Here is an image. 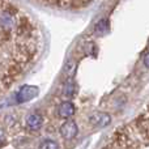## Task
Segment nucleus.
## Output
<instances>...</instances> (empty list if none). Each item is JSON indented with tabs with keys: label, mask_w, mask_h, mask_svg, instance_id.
<instances>
[{
	"label": "nucleus",
	"mask_w": 149,
	"mask_h": 149,
	"mask_svg": "<svg viewBox=\"0 0 149 149\" xmlns=\"http://www.w3.org/2000/svg\"><path fill=\"white\" fill-rule=\"evenodd\" d=\"M39 93V89L34 85H25L22 86L20 90L17 92V95H16V101L17 103H25L31 101L33 98H36Z\"/></svg>",
	"instance_id": "f257e3e1"
},
{
	"label": "nucleus",
	"mask_w": 149,
	"mask_h": 149,
	"mask_svg": "<svg viewBox=\"0 0 149 149\" xmlns=\"http://www.w3.org/2000/svg\"><path fill=\"white\" fill-rule=\"evenodd\" d=\"M60 135L64 140H72L77 136L79 134V127H77V123L73 120H68L65 123H63L60 126V130H59Z\"/></svg>",
	"instance_id": "f03ea898"
},
{
	"label": "nucleus",
	"mask_w": 149,
	"mask_h": 149,
	"mask_svg": "<svg viewBox=\"0 0 149 149\" xmlns=\"http://www.w3.org/2000/svg\"><path fill=\"white\" fill-rule=\"evenodd\" d=\"M111 122V116L107 113H94L89 116V123L95 128L107 127Z\"/></svg>",
	"instance_id": "7ed1b4c3"
},
{
	"label": "nucleus",
	"mask_w": 149,
	"mask_h": 149,
	"mask_svg": "<svg viewBox=\"0 0 149 149\" xmlns=\"http://www.w3.org/2000/svg\"><path fill=\"white\" fill-rule=\"evenodd\" d=\"M43 126V116L38 113H33L26 118V127L30 131H38Z\"/></svg>",
	"instance_id": "20e7f679"
},
{
	"label": "nucleus",
	"mask_w": 149,
	"mask_h": 149,
	"mask_svg": "<svg viewBox=\"0 0 149 149\" xmlns=\"http://www.w3.org/2000/svg\"><path fill=\"white\" fill-rule=\"evenodd\" d=\"M74 113H76V107H74V105L71 101H64V102H62L59 105V107H58V114H59L60 118L68 119V118H71V116H73Z\"/></svg>",
	"instance_id": "39448f33"
},
{
	"label": "nucleus",
	"mask_w": 149,
	"mask_h": 149,
	"mask_svg": "<svg viewBox=\"0 0 149 149\" xmlns=\"http://www.w3.org/2000/svg\"><path fill=\"white\" fill-rule=\"evenodd\" d=\"M62 94L64 98H72L74 97V94H76V84L73 82V80H67L64 84V86H63V90H62Z\"/></svg>",
	"instance_id": "423d86ee"
},
{
	"label": "nucleus",
	"mask_w": 149,
	"mask_h": 149,
	"mask_svg": "<svg viewBox=\"0 0 149 149\" xmlns=\"http://www.w3.org/2000/svg\"><path fill=\"white\" fill-rule=\"evenodd\" d=\"M76 71H77V63L76 60L73 59H70L64 65V74L67 76L68 80H72L76 74Z\"/></svg>",
	"instance_id": "0eeeda50"
},
{
	"label": "nucleus",
	"mask_w": 149,
	"mask_h": 149,
	"mask_svg": "<svg viewBox=\"0 0 149 149\" xmlns=\"http://www.w3.org/2000/svg\"><path fill=\"white\" fill-rule=\"evenodd\" d=\"M94 31H95V34L100 36V37L107 34V31H109V20L102 18V20L98 21L97 25H95V28H94Z\"/></svg>",
	"instance_id": "6e6552de"
},
{
	"label": "nucleus",
	"mask_w": 149,
	"mask_h": 149,
	"mask_svg": "<svg viewBox=\"0 0 149 149\" xmlns=\"http://www.w3.org/2000/svg\"><path fill=\"white\" fill-rule=\"evenodd\" d=\"M38 149H59V145L55 140H51V139H47L45 141L41 143Z\"/></svg>",
	"instance_id": "1a4fd4ad"
},
{
	"label": "nucleus",
	"mask_w": 149,
	"mask_h": 149,
	"mask_svg": "<svg viewBox=\"0 0 149 149\" xmlns=\"http://www.w3.org/2000/svg\"><path fill=\"white\" fill-rule=\"evenodd\" d=\"M5 143V137H4V132H3V130L0 128V147H1L3 144Z\"/></svg>",
	"instance_id": "9d476101"
},
{
	"label": "nucleus",
	"mask_w": 149,
	"mask_h": 149,
	"mask_svg": "<svg viewBox=\"0 0 149 149\" xmlns=\"http://www.w3.org/2000/svg\"><path fill=\"white\" fill-rule=\"evenodd\" d=\"M144 65L145 67H148V52H145L144 54Z\"/></svg>",
	"instance_id": "9b49d317"
}]
</instances>
